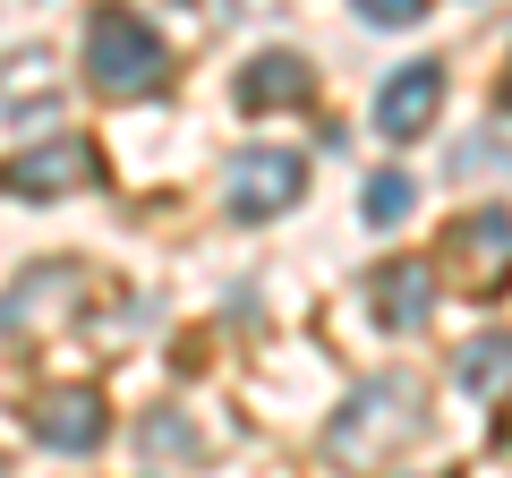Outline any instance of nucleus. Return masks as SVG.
Instances as JSON below:
<instances>
[{"mask_svg": "<svg viewBox=\"0 0 512 478\" xmlns=\"http://www.w3.org/2000/svg\"><path fill=\"white\" fill-rule=\"evenodd\" d=\"M419 436H427V385L410 368H384V376H367V385H350V402L325 419L316 453L342 478H376L384 461L402 453V444H419Z\"/></svg>", "mask_w": 512, "mask_h": 478, "instance_id": "f257e3e1", "label": "nucleus"}, {"mask_svg": "<svg viewBox=\"0 0 512 478\" xmlns=\"http://www.w3.org/2000/svg\"><path fill=\"white\" fill-rule=\"evenodd\" d=\"M163 77H171V52L154 35V18H137L128 0L86 9V86L103 103H146V94H163Z\"/></svg>", "mask_w": 512, "mask_h": 478, "instance_id": "f03ea898", "label": "nucleus"}, {"mask_svg": "<svg viewBox=\"0 0 512 478\" xmlns=\"http://www.w3.org/2000/svg\"><path fill=\"white\" fill-rule=\"evenodd\" d=\"M103 180V154H94L86 129H35V146L0 163V197L18 205H60V197H86Z\"/></svg>", "mask_w": 512, "mask_h": 478, "instance_id": "7ed1b4c3", "label": "nucleus"}, {"mask_svg": "<svg viewBox=\"0 0 512 478\" xmlns=\"http://www.w3.org/2000/svg\"><path fill=\"white\" fill-rule=\"evenodd\" d=\"M436 265H444V282H453L461 299L512 291V205H470V214H453Z\"/></svg>", "mask_w": 512, "mask_h": 478, "instance_id": "20e7f679", "label": "nucleus"}, {"mask_svg": "<svg viewBox=\"0 0 512 478\" xmlns=\"http://www.w3.org/2000/svg\"><path fill=\"white\" fill-rule=\"evenodd\" d=\"M308 197V163L291 146H239L231 171H222V214L231 222H282Z\"/></svg>", "mask_w": 512, "mask_h": 478, "instance_id": "39448f33", "label": "nucleus"}, {"mask_svg": "<svg viewBox=\"0 0 512 478\" xmlns=\"http://www.w3.org/2000/svg\"><path fill=\"white\" fill-rule=\"evenodd\" d=\"M444 111V60H402L376 77V137L384 146H419Z\"/></svg>", "mask_w": 512, "mask_h": 478, "instance_id": "423d86ee", "label": "nucleus"}, {"mask_svg": "<svg viewBox=\"0 0 512 478\" xmlns=\"http://www.w3.org/2000/svg\"><path fill=\"white\" fill-rule=\"evenodd\" d=\"M231 103L248 111V120H274V111H308L316 103V60H299V52H256V60H239V77H231Z\"/></svg>", "mask_w": 512, "mask_h": 478, "instance_id": "0eeeda50", "label": "nucleus"}, {"mask_svg": "<svg viewBox=\"0 0 512 478\" xmlns=\"http://www.w3.org/2000/svg\"><path fill=\"white\" fill-rule=\"evenodd\" d=\"M60 103H69V77L43 43H18V52H0V111L18 120V129H60Z\"/></svg>", "mask_w": 512, "mask_h": 478, "instance_id": "6e6552de", "label": "nucleus"}, {"mask_svg": "<svg viewBox=\"0 0 512 478\" xmlns=\"http://www.w3.org/2000/svg\"><path fill=\"white\" fill-rule=\"evenodd\" d=\"M26 436L43 444V453H94V444L111 436V410L94 385H60L43 393V402H26Z\"/></svg>", "mask_w": 512, "mask_h": 478, "instance_id": "1a4fd4ad", "label": "nucleus"}, {"mask_svg": "<svg viewBox=\"0 0 512 478\" xmlns=\"http://www.w3.org/2000/svg\"><path fill=\"white\" fill-rule=\"evenodd\" d=\"M427 308H436V265L427 257H384L376 274H367V316H376L384 333H419Z\"/></svg>", "mask_w": 512, "mask_h": 478, "instance_id": "9d476101", "label": "nucleus"}, {"mask_svg": "<svg viewBox=\"0 0 512 478\" xmlns=\"http://www.w3.org/2000/svg\"><path fill=\"white\" fill-rule=\"evenodd\" d=\"M453 385L470 393V402H512V333H470V342L453 350Z\"/></svg>", "mask_w": 512, "mask_h": 478, "instance_id": "9b49d317", "label": "nucleus"}, {"mask_svg": "<svg viewBox=\"0 0 512 478\" xmlns=\"http://www.w3.org/2000/svg\"><path fill=\"white\" fill-rule=\"evenodd\" d=\"M410 197H419L410 171H376V180L359 188V222H367V231H402V222H410Z\"/></svg>", "mask_w": 512, "mask_h": 478, "instance_id": "f8f14e48", "label": "nucleus"}, {"mask_svg": "<svg viewBox=\"0 0 512 478\" xmlns=\"http://www.w3.org/2000/svg\"><path fill=\"white\" fill-rule=\"evenodd\" d=\"M146 453H154V461H163V453L188 461V453H197V427H188L180 410H154V419H146Z\"/></svg>", "mask_w": 512, "mask_h": 478, "instance_id": "ddd939ff", "label": "nucleus"}, {"mask_svg": "<svg viewBox=\"0 0 512 478\" xmlns=\"http://www.w3.org/2000/svg\"><path fill=\"white\" fill-rule=\"evenodd\" d=\"M350 9H359L367 26H384V35H402V26H419L436 0H350Z\"/></svg>", "mask_w": 512, "mask_h": 478, "instance_id": "4468645a", "label": "nucleus"}, {"mask_svg": "<svg viewBox=\"0 0 512 478\" xmlns=\"http://www.w3.org/2000/svg\"><path fill=\"white\" fill-rule=\"evenodd\" d=\"M495 103H504V111H512V69H504V86H495Z\"/></svg>", "mask_w": 512, "mask_h": 478, "instance_id": "2eb2a0df", "label": "nucleus"}, {"mask_svg": "<svg viewBox=\"0 0 512 478\" xmlns=\"http://www.w3.org/2000/svg\"><path fill=\"white\" fill-rule=\"evenodd\" d=\"M427 478H461V470H427Z\"/></svg>", "mask_w": 512, "mask_h": 478, "instance_id": "dca6fc26", "label": "nucleus"}]
</instances>
